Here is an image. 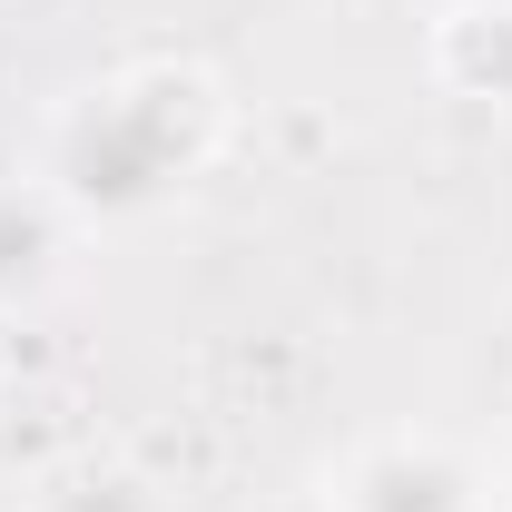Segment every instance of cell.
<instances>
[{
  "instance_id": "obj_1",
  "label": "cell",
  "mask_w": 512,
  "mask_h": 512,
  "mask_svg": "<svg viewBox=\"0 0 512 512\" xmlns=\"http://www.w3.org/2000/svg\"><path fill=\"white\" fill-rule=\"evenodd\" d=\"M217 79L197 60H138L109 69L50 119V197L60 207H89V217H148L188 188L217 148Z\"/></svg>"
},
{
  "instance_id": "obj_2",
  "label": "cell",
  "mask_w": 512,
  "mask_h": 512,
  "mask_svg": "<svg viewBox=\"0 0 512 512\" xmlns=\"http://www.w3.org/2000/svg\"><path fill=\"white\" fill-rule=\"evenodd\" d=\"M335 512H483V493L444 434H375L335 473Z\"/></svg>"
},
{
  "instance_id": "obj_3",
  "label": "cell",
  "mask_w": 512,
  "mask_h": 512,
  "mask_svg": "<svg viewBox=\"0 0 512 512\" xmlns=\"http://www.w3.org/2000/svg\"><path fill=\"white\" fill-rule=\"evenodd\" d=\"M60 256H69V217L50 197V178H0V306L50 296Z\"/></svg>"
},
{
  "instance_id": "obj_4",
  "label": "cell",
  "mask_w": 512,
  "mask_h": 512,
  "mask_svg": "<svg viewBox=\"0 0 512 512\" xmlns=\"http://www.w3.org/2000/svg\"><path fill=\"white\" fill-rule=\"evenodd\" d=\"M30 512H168V503H158V483L128 473V463H69V473L40 483Z\"/></svg>"
},
{
  "instance_id": "obj_5",
  "label": "cell",
  "mask_w": 512,
  "mask_h": 512,
  "mask_svg": "<svg viewBox=\"0 0 512 512\" xmlns=\"http://www.w3.org/2000/svg\"><path fill=\"white\" fill-rule=\"evenodd\" d=\"M256 512H335V493H276V503H256Z\"/></svg>"
},
{
  "instance_id": "obj_6",
  "label": "cell",
  "mask_w": 512,
  "mask_h": 512,
  "mask_svg": "<svg viewBox=\"0 0 512 512\" xmlns=\"http://www.w3.org/2000/svg\"><path fill=\"white\" fill-rule=\"evenodd\" d=\"M444 20H473V10H503V0H434Z\"/></svg>"
}]
</instances>
